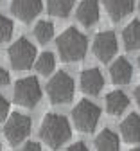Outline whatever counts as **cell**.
Wrapping results in <instances>:
<instances>
[{"label": "cell", "mask_w": 140, "mask_h": 151, "mask_svg": "<svg viewBox=\"0 0 140 151\" xmlns=\"http://www.w3.org/2000/svg\"><path fill=\"white\" fill-rule=\"evenodd\" d=\"M70 122L65 115H59V113H47L42 126H39V139L52 149L61 147L70 139Z\"/></svg>", "instance_id": "cell-1"}, {"label": "cell", "mask_w": 140, "mask_h": 151, "mask_svg": "<svg viewBox=\"0 0 140 151\" xmlns=\"http://www.w3.org/2000/svg\"><path fill=\"white\" fill-rule=\"evenodd\" d=\"M56 45H57L59 58L63 61L75 63V61H81L85 58L86 49H88V40H86V36L83 32H79L75 27H68L57 36Z\"/></svg>", "instance_id": "cell-2"}, {"label": "cell", "mask_w": 140, "mask_h": 151, "mask_svg": "<svg viewBox=\"0 0 140 151\" xmlns=\"http://www.w3.org/2000/svg\"><path fill=\"white\" fill-rule=\"evenodd\" d=\"M99 117H101V108L88 99L79 101L72 110V121L75 128L83 133H92L97 128Z\"/></svg>", "instance_id": "cell-3"}, {"label": "cell", "mask_w": 140, "mask_h": 151, "mask_svg": "<svg viewBox=\"0 0 140 151\" xmlns=\"http://www.w3.org/2000/svg\"><path fill=\"white\" fill-rule=\"evenodd\" d=\"M47 96L52 104H65L74 97V79L67 72H56L47 83Z\"/></svg>", "instance_id": "cell-4"}, {"label": "cell", "mask_w": 140, "mask_h": 151, "mask_svg": "<svg viewBox=\"0 0 140 151\" xmlns=\"http://www.w3.org/2000/svg\"><path fill=\"white\" fill-rule=\"evenodd\" d=\"M9 63L14 70H25L31 68L36 61V49L27 38H18L7 50Z\"/></svg>", "instance_id": "cell-5"}, {"label": "cell", "mask_w": 140, "mask_h": 151, "mask_svg": "<svg viewBox=\"0 0 140 151\" xmlns=\"http://www.w3.org/2000/svg\"><path fill=\"white\" fill-rule=\"evenodd\" d=\"M42 99V86L34 76L18 79L14 85V103L24 108H34Z\"/></svg>", "instance_id": "cell-6"}, {"label": "cell", "mask_w": 140, "mask_h": 151, "mask_svg": "<svg viewBox=\"0 0 140 151\" xmlns=\"http://www.w3.org/2000/svg\"><path fill=\"white\" fill-rule=\"evenodd\" d=\"M31 124H32L31 117L24 115V113H18V111H13L7 117L6 126H4V135H6L7 142L11 146L24 142L31 133Z\"/></svg>", "instance_id": "cell-7"}, {"label": "cell", "mask_w": 140, "mask_h": 151, "mask_svg": "<svg viewBox=\"0 0 140 151\" xmlns=\"http://www.w3.org/2000/svg\"><path fill=\"white\" fill-rule=\"evenodd\" d=\"M93 54H95V58L99 61H103V63H108L113 56L117 54V38L111 31H103V32H99L95 36V40H93Z\"/></svg>", "instance_id": "cell-8"}, {"label": "cell", "mask_w": 140, "mask_h": 151, "mask_svg": "<svg viewBox=\"0 0 140 151\" xmlns=\"http://www.w3.org/2000/svg\"><path fill=\"white\" fill-rule=\"evenodd\" d=\"M42 0H11L13 14L22 22H31L42 13Z\"/></svg>", "instance_id": "cell-9"}, {"label": "cell", "mask_w": 140, "mask_h": 151, "mask_svg": "<svg viewBox=\"0 0 140 151\" xmlns=\"http://www.w3.org/2000/svg\"><path fill=\"white\" fill-rule=\"evenodd\" d=\"M79 83H81V90L88 96H97L99 92L104 86V78L99 68H86L81 72V78H79Z\"/></svg>", "instance_id": "cell-10"}, {"label": "cell", "mask_w": 140, "mask_h": 151, "mask_svg": "<svg viewBox=\"0 0 140 151\" xmlns=\"http://www.w3.org/2000/svg\"><path fill=\"white\" fill-rule=\"evenodd\" d=\"M99 4L97 0H83L75 9V18L79 20V24H83L85 27H92L99 22Z\"/></svg>", "instance_id": "cell-11"}, {"label": "cell", "mask_w": 140, "mask_h": 151, "mask_svg": "<svg viewBox=\"0 0 140 151\" xmlns=\"http://www.w3.org/2000/svg\"><path fill=\"white\" fill-rule=\"evenodd\" d=\"M104 9L108 16L113 22H121L122 18H126L133 7H135V0H103Z\"/></svg>", "instance_id": "cell-12"}, {"label": "cell", "mask_w": 140, "mask_h": 151, "mask_svg": "<svg viewBox=\"0 0 140 151\" xmlns=\"http://www.w3.org/2000/svg\"><path fill=\"white\" fill-rule=\"evenodd\" d=\"M121 135L129 144L140 142V115L138 113H129L121 122Z\"/></svg>", "instance_id": "cell-13"}, {"label": "cell", "mask_w": 140, "mask_h": 151, "mask_svg": "<svg viewBox=\"0 0 140 151\" xmlns=\"http://www.w3.org/2000/svg\"><path fill=\"white\" fill-rule=\"evenodd\" d=\"M110 76H111V81L115 85H128L133 78V68L131 63L126 58H118L113 61V65L110 67Z\"/></svg>", "instance_id": "cell-14"}, {"label": "cell", "mask_w": 140, "mask_h": 151, "mask_svg": "<svg viewBox=\"0 0 140 151\" xmlns=\"http://www.w3.org/2000/svg\"><path fill=\"white\" fill-rule=\"evenodd\" d=\"M104 104H106V111L110 115H122L129 104V99L122 90H113L106 96Z\"/></svg>", "instance_id": "cell-15"}, {"label": "cell", "mask_w": 140, "mask_h": 151, "mask_svg": "<svg viewBox=\"0 0 140 151\" xmlns=\"http://www.w3.org/2000/svg\"><path fill=\"white\" fill-rule=\"evenodd\" d=\"M95 151H118L121 149V140H118L117 133H113L111 129H103L93 140Z\"/></svg>", "instance_id": "cell-16"}, {"label": "cell", "mask_w": 140, "mask_h": 151, "mask_svg": "<svg viewBox=\"0 0 140 151\" xmlns=\"http://www.w3.org/2000/svg\"><path fill=\"white\" fill-rule=\"evenodd\" d=\"M122 42L128 50L140 49V20H133L122 31Z\"/></svg>", "instance_id": "cell-17"}, {"label": "cell", "mask_w": 140, "mask_h": 151, "mask_svg": "<svg viewBox=\"0 0 140 151\" xmlns=\"http://www.w3.org/2000/svg\"><path fill=\"white\" fill-rule=\"evenodd\" d=\"M75 0H47V11L56 18H67Z\"/></svg>", "instance_id": "cell-18"}, {"label": "cell", "mask_w": 140, "mask_h": 151, "mask_svg": "<svg viewBox=\"0 0 140 151\" xmlns=\"http://www.w3.org/2000/svg\"><path fill=\"white\" fill-rule=\"evenodd\" d=\"M32 32H34V38L38 40V43L45 45V43H49L54 38V25L49 20H39Z\"/></svg>", "instance_id": "cell-19"}, {"label": "cell", "mask_w": 140, "mask_h": 151, "mask_svg": "<svg viewBox=\"0 0 140 151\" xmlns=\"http://www.w3.org/2000/svg\"><path fill=\"white\" fill-rule=\"evenodd\" d=\"M54 65H56V60H54V54L52 52H43L34 61V67H36L38 74H42V76H49L54 70Z\"/></svg>", "instance_id": "cell-20"}, {"label": "cell", "mask_w": 140, "mask_h": 151, "mask_svg": "<svg viewBox=\"0 0 140 151\" xmlns=\"http://www.w3.org/2000/svg\"><path fill=\"white\" fill-rule=\"evenodd\" d=\"M13 31H14V25H13V20H9L7 16L0 14V43H6L9 38L13 36Z\"/></svg>", "instance_id": "cell-21"}, {"label": "cell", "mask_w": 140, "mask_h": 151, "mask_svg": "<svg viewBox=\"0 0 140 151\" xmlns=\"http://www.w3.org/2000/svg\"><path fill=\"white\" fill-rule=\"evenodd\" d=\"M7 115H9V101L0 93V122L6 121Z\"/></svg>", "instance_id": "cell-22"}, {"label": "cell", "mask_w": 140, "mask_h": 151, "mask_svg": "<svg viewBox=\"0 0 140 151\" xmlns=\"http://www.w3.org/2000/svg\"><path fill=\"white\" fill-rule=\"evenodd\" d=\"M22 151H42V144L36 142V140H27L24 144V149Z\"/></svg>", "instance_id": "cell-23"}, {"label": "cell", "mask_w": 140, "mask_h": 151, "mask_svg": "<svg viewBox=\"0 0 140 151\" xmlns=\"http://www.w3.org/2000/svg\"><path fill=\"white\" fill-rule=\"evenodd\" d=\"M9 72L6 68H0V86H7L9 85Z\"/></svg>", "instance_id": "cell-24"}, {"label": "cell", "mask_w": 140, "mask_h": 151, "mask_svg": "<svg viewBox=\"0 0 140 151\" xmlns=\"http://www.w3.org/2000/svg\"><path fill=\"white\" fill-rule=\"evenodd\" d=\"M67 151H90V149L86 147V144H85V142H75V144H72Z\"/></svg>", "instance_id": "cell-25"}, {"label": "cell", "mask_w": 140, "mask_h": 151, "mask_svg": "<svg viewBox=\"0 0 140 151\" xmlns=\"http://www.w3.org/2000/svg\"><path fill=\"white\" fill-rule=\"evenodd\" d=\"M135 101H136V104H138V108H140V85L135 88Z\"/></svg>", "instance_id": "cell-26"}, {"label": "cell", "mask_w": 140, "mask_h": 151, "mask_svg": "<svg viewBox=\"0 0 140 151\" xmlns=\"http://www.w3.org/2000/svg\"><path fill=\"white\" fill-rule=\"evenodd\" d=\"M131 151H140V146H138V147H133Z\"/></svg>", "instance_id": "cell-27"}, {"label": "cell", "mask_w": 140, "mask_h": 151, "mask_svg": "<svg viewBox=\"0 0 140 151\" xmlns=\"http://www.w3.org/2000/svg\"><path fill=\"white\" fill-rule=\"evenodd\" d=\"M136 63H138V68H140V56H138V60H136Z\"/></svg>", "instance_id": "cell-28"}, {"label": "cell", "mask_w": 140, "mask_h": 151, "mask_svg": "<svg viewBox=\"0 0 140 151\" xmlns=\"http://www.w3.org/2000/svg\"><path fill=\"white\" fill-rule=\"evenodd\" d=\"M0 151H2V144H0Z\"/></svg>", "instance_id": "cell-29"}, {"label": "cell", "mask_w": 140, "mask_h": 151, "mask_svg": "<svg viewBox=\"0 0 140 151\" xmlns=\"http://www.w3.org/2000/svg\"><path fill=\"white\" fill-rule=\"evenodd\" d=\"M0 2H2V0H0Z\"/></svg>", "instance_id": "cell-30"}]
</instances>
